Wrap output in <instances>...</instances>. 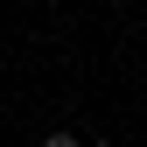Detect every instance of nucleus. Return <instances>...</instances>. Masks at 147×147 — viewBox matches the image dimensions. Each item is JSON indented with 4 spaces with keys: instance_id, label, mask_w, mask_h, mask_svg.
I'll return each instance as SVG.
<instances>
[{
    "instance_id": "obj_1",
    "label": "nucleus",
    "mask_w": 147,
    "mask_h": 147,
    "mask_svg": "<svg viewBox=\"0 0 147 147\" xmlns=\"http://www.w3.org/2000/svg\"><path fill=\"white\" fill-rule=\"evenodd\" d=\"M42 147H84V140H77V133H49Z\"/></svg>"
}]
</instances>
